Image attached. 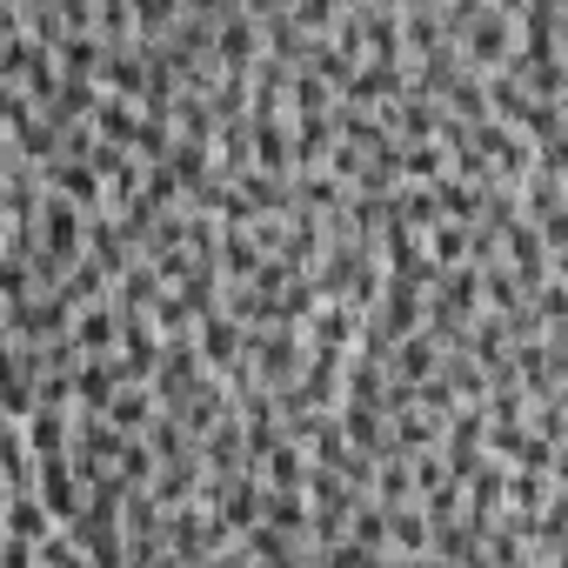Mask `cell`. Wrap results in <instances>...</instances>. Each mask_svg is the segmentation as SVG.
<instances>
[{"instance_id": "1", "label": "cell", "mask_w": 568, "mask_h": 568, "mask_svg": "<svg viewBox=\"0 0 568 568\" xmlns=\"http://www.w3.org/2000/svg\"><path fill=\"white\" fill-rule=\"evenodd\" d=\"M74 342H81L88 355H114V342H121V308H108V302L74 308Z\"/></svg>"}, {"instance_id": "2", "label": "cell", "mask_w": 568, "mask_h": 568, "mask_svg": "<svg viewBox=\"0 0 568 568\" xmlns=\"http://www.w3.org/2000/svg\"><path fill=\"white\" fill-rule=\"evenodd\" d=\"M201 348H207V362H227V355H234V322H227V315H207Z\"/></svg>"}, {"instance_id": "3", "label": "cell", "mask_w": 568, "mask_h": 568, "mask_svg": "<svg viewBox=\"0 0 568 568\" xmlns=\"http://www.w3.org/2000/svg\"><path fill=\"white\" fill-rule=\"evenodd\" d=\"M0 148H8V141H0Z\"/></svg>"}]
</instances>
